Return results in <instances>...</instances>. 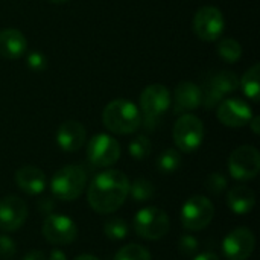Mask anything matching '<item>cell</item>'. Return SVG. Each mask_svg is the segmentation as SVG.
I'll return each instance as SVG.
<instances>
[{"instance_id": "6da1fadb", "label": "cell", "mask_w": 260, "mask_h": 260, "mask_svg": "<svg viewBox=\"0 0 260 260\" xmlns=\"http://www.w3.org/2000/svg\"><path fill=\"white\" fill-rule=\"evenodd\" d=\"M129 192L128 177L117 169L98 174L87 190L88 206L101 215H108L122 207Z\"/></svg>"}, {"instance_id": "7a4b0ae2", "label": "cell", "mask_w": 260, "mask_h": 260, "mask_svg": "<svg viewBox=\"0 0 260 260\" xmlns=\"http://www.w3.org/2000/svg\"><path fill=\"white\" fill-rule=\"evenodd\" d=\"M102 122L110 133L125 136L133 134L140 128L142 114L136 104L125 99H116L105 107Z\"/></svg>"}, {"instance_id": "3957f363", "label": "cell", "mask_w": 260, "mask_h": 260, "mask_svg": "<svg viewBox=\"0 0 260 260\" xmlns=\"http://www.w3.org/2000/svg\"><path fill=\"white\" fill-rule=\"evenodd\" d=\"M87 186V172L82 166L69 165L55 172L50 180L52 195L59 201H73Z\"/></svg>"}, {"instance_id": "277c9868", "label": "cell", "mask_w": 260, "mask_h": 260, "mask_svg": "<svg viewBox=\"0 0 260 260\" xmlns=\"http://www.w3.org/2000/svg\"><path fill=\"white\" fill-rule=\"evenodd\" d=\"M172 102L169 90L161 84L148 85L140 94V114H143V125L146 129H154L161 116L169 110Z\"/></svg>"}, {"instance_id": "5b68a950", "label": "cell", "mask_w": 260, "mask_h": 260, "mask_svg": "<svg viewBox=\"0 0 260 260\" xmlns=\"http://www.w3.org/2000/svg\"><path fill=\"white\" fill-rule=\"evenodd\" d=\"M136 233L146 241H158L168 235L171 221L165 210L149 206L139 210L133 221Z\"/></svg>"}, {"instance_id": "8992f818", "label": "cell", "mask_w": 260, "mask_h": 260, "mask_svg": "<svg viewBox=\"0 0 260 260\" xmlns=\"http://www.w3.org/2000/svg\"><path fill=\"white\" fill-rule=\"evenodd\" d=\"M238 87H239V79L230 70H222L215 75H210L206 79L204 87H200L203 94L201 104L207 110L215 108L216 105H219V102L224 101L225 96L233 93Z\"/></svg>"}, {"instance_id": "52a82bcc", "label": "cell", "mask_w": 260, "mask_h": 260, "mask_svg": "<svg viewBox=\"0 0 260 260\" xmlns=\"http://www.w3.org/2000/svg\"><path fill=\"white\" fill-rule=\"evenodd\" d=\"M177 148L183 152L197 151L204 139V125L195 114H181L172 131Z\"/></svg>"}, {"instance_id": "ba28073f", "label": "cell", "mask_w": 260, "mask_h": 260, "mask_svg": "<svg viewBox=\"0 0 260 260\" xmlns=\"http://www.w3.org/2000/svg\"><path fill=\"white\" fill-rule=\"evenodd\" d=\"M215 216L213 203L204 195L189 198L181 207V224L190 232L204 230Z\"/></svg>"}, {"instance_id": "9c48e42d", "label": "cell", "mask_w": 260, "mask_h": 260, "mask_svg": "<svg viewBox=\"0 0 260 260\" xmlns=\"http://www.w3.org/2000/svg\"><path fill=\"white\" fill-rule=\"evenodd\" d=\"M229 171L235 180L250 181L259 175L260 154L254 146L244 145L236 148L229 158Z\"/></svg>"}, {"instance_id": "30bf717a", "label": "cell", "mask_w": 260, "mask_h": 260, "mask_svg": "<svg viewBox=\"0 0 260 260\" xmlns=\"http://www.w3.org/2000/svg\"><path fill=\"white\" fill-rule=\"evenodd\" d=\"M87 158L96 168H110L120 158V145L108 134H96L87 145Z\"/></svg>"}, {"instance_id": "8fae6325", "label": "cell", "mask_w": 260, "mask_h": 260, "mask_svg": "<svg viewBox=\"0 0 260 260\" xmlns=\"http://www.w3.org/2000/svg\"><path fill=\"white\" fill-rule=\"evenodd\" d=\"M225 29L222 12L215 6H203L193 18V30L203 41H216Z\"/></svg>"}, {"instance_id": "7c38bea8", "label": "cell", "mask_w": 260, "mask_h": 260, "mask_svg": "<svg viewBox=\"0 0 260 260\" xmlns=\"http://www.w3.org/2000/svg\"><path fill=\"white\" fill-rule=\"evenodd\" d=\"M256 248V238L250 229L232 230L222 241V253L227 260H247Z\"/></svg>"}, {"instance_id": "4fadbf2b", "label": "cell", "mask_w": 260, "mask_h": 260, "mask_svg": "<svg viewBox=\"0 0 260 260\" xmlns=\"http://www.w3.org/2000/svg\"><path fill=\"white\" fill-rule=\"evenodd\" d=\"M43 236L49 244L53 245H67L76 239L78 229L72 218L64 215H47L43 222Z\"/></svg>"}, {"instance_id": "5bb4252c", "label": "cell", "mask_w": 260, "mask_h": 260, "mask_svg": "<svg viewBox=\"0 0 260 260\" xmlns=\"http://www.w3.org/2000/svg\"><path fill=\"white\" fill-rule=\"evenodd\" d=\"M27 219L26 203L15 197L8 195L0 200V229L5 232H15L23 227Z\"/></svg>"}, {"instance_id": "9a60e30c", "label": "cell", "mask_w": 260, "mask_h": 260, "mask_svg": "<svg viewBox=\"0 0 260 260\" xmlns=\"http://www.w3.org/2000/svg\"><path fill=\"white\" fill-rule=\"evenodd\" d=\"M253 117L251 107L236 98H229L219 102L218 105V119L221 123L230 126V128H241L250 123Z\"/></svg>"}, {"instance_id": "2e32d148", "label": "cell", "mask_w": 260, "mask_h": 260, "mask_svg": "<svg viewBox=\"0 0 260 260\" xmlns=\"http://www.w3.org/2000/svg\"><path fill=\"white\" fill-rule=\"evenodd\" d=\"M201 99L203 94L200 85L190 81H183L175 87L174 91V113L180 116L187 114L201 105Z\"/></svg>"}, {"instance_id": "e0dca14e", "label": "cell", "mask_w": 260, "mask_h": 260, "mask_svg": "<svg viewBox=\"0 0 260 260\" xmlns=\"http://www.w3.org/2000/svg\"><path fill=\"white\" fill-rule=\"evenodd\" d=\"M85 128L76 120L64 122L56 131V143L64 152H75L85 143Z\"/></svg>"}, {"instance_id": "ac0fdd59", "label": "cell", "mask_w": 260, "mask_h": 260, "mask_svg": "<svg viewBox=\"0 0 260 260\" xmlns=\"http://www.w3.org/2000/svg\"><path fill=\"white\" fill-rule=\"evenodd\" d=\"M15 184L27 195H40L46 189V175L35 166H21L15 172Z\"/></svg>"}, {"instance_id": "d6986e66", "label": "cell", "mask_w": 260, "mask_h": 260, "mask_svg": "<svg viewBox=\"0 0 260 260\" xmlns=\"http://www.w3.org/2000/svg\"><path fill=\"white\" fill-rule=\"evenodd\" d=\"M27 41L24 35L17 29L0 30V56L6 59H17L24 55Z\"/></svg>"}, {"instance_id": "ffe728a7", "label": "cell", "mask_w": 260, "mask_h": 260, "mask_svg": "<svg viewBox=\"0 0 260 260\" xmlns=\"http://www.w3.org/2000/svg\"><path fill=\"white\" fill-rule=\"evenodd\" d=\"M227 204L236 215H247L256 204V195L247 186H235L227 193Z\"/></svg>"}, {"instance_id": "44dd1931", "label": "cell", "mask_w": 260, "mask_h": 260, "mask_svg": "<svg viewBox=\"0 0 260 260\" xmlns=\"http://www.w3.org/2000/svg\"><path fill=\"white\" fill-rule=\"evenodd\" d=\"M241 87L244 94L257 102L260 96V66L254 64L251 69H248L244 75V78L241 79Z\"/></svg>"}, {"instance_id": "7402d4cb", "label": "cell", "mask_w": 260, "mask_h": 260, "mask_svg": "<svg viewBox=\"0 0 260 260\" xmlns=\"http://www.w3.org/2000/svg\"><path fill=\"white\" fill-rule=\"evenodd\" d=\"M131 198L136 201V203H145L148 200H151L155 193V189H154V184L146 180V178H137L133 181V184H129V192Z\"/></svg>"}, {"instance_id": "603a6c76", "label": "cell", "mask_w": 260, "mask_h": 260, "mask_svg": "<svg viewBox=\"0 0 260 260\" xmlns=\"http://www.w3.org/2000/svg\"><path fill=\"white\" fill-rule=\"evenodd\" d=\"M218 53H219V56L224 61L233 64V62H238L241 59V56H242V47H241V44L236 40H233V38H224L218 44Z\"/></svg>"}, {"instance_id": "cb8c5ba5", "label": "cell", "mask_w": 260, "mask_h": 260, "mask_svg": "<svg viewBox=\"0 0 260 260\" xmlns=\"http://www.w3.org/2000/svg\"><path fill=\"white\" fill-rule=\"evenodd\" d=\"M180 165H181V155L174 148H169L165 152H161L160 157H158V160H157L158 171L160 172H165V174L175 172L180 168Z\"/></svg>"}, {"instance_id": "d4e9b609", "label": "cell", "mask_w": 260, "mask_h": 260, "mask_svg": "<svg viewBox=\"0 0 260 260\" xmlns=\"http://www.w3.org/2000/svg\"><path fill=\"white\" fill-rule=\"evenodd\" d=\"M152 151V145H151V140L140 134V136H136L131 143H129V155L134 158V160H145L149 157Z\"/></svg>"}, {"instance_id": "484cf974", "label": "cell", "mask_w": 260, "mask_h": 260, "mask_svg": "<svg viewBox=\"0 0 260 260\" xmlns=\"http://www.w3.org/2000/svg\"><path fill=\"white\" fill-rule=\"evenodd\" d=\"M104 233L110 241H123L128 236L129 229H128V224L123 219L114 218V219H110L108 222H105Z\"/></svg>"}, {"instance_id": "4316f807", "label": "cell", "mask_w": 260, "mask_h": 260, "mask_svg": "<svg viewBox=\"0 0 260 260\" xmlns=\"http://www.w3.org/2000/svg\"><path fill=\"white\" fill-rule=\"evenodd\" d=\"M114 260H152L151 259V254L149 251L142 247V245H137V244H128L125 247H122L116 256Z\"/></svg>"}, {"instance_id": "83f0119b", "label": "cell", "mask_w": 260, "mask_h": 260, "mask_svg": "<svg viewBox=\"0 0 260 260\" xmlns=\"http://www.w3.org/2000/svg\"><path fill=\"white\" fill-rule=\"evenodd\" d=\"M206 189L215 195H221L227 189V178L222 174L213 172L206 178Z\"/></svg>"}, {"instance_id": "f1b7e54d", "label": "cell", "mask_w": 260, "mask_h": 260, "mask_svg": "<svg viewBox=\"0 0 260 260\" xmlns=\"http://www.w3.org/2000/svg\"><path fill=\"white\" fill-rule=\"evenodd\" d=\"M178 250L183 256H193L198 251V241L192 235H183L178 239Z\"/></svg>"}, {"instance_id": "f546056e", "label": "cell", "mask_w": 260, "mask_h": 260, "mask_svg": "<svg viewBox=\"0 0 260 260\" xmlns=\"http://www.w3.org/2000/svg\"><path fill=\"white\" fill-rule=\"evenodd\" d=\"M15 254V244L9 236H0V259L8 260Z\"/></svg>"}, {"instance_id": "4dcf8cb0", "label": "cell", "mask_w": 260, "mask_h": 260, "mask_svg": "<svg viewBox=\"0 0 260 260\" xmlns=\"http://www.w3.org/2000/svg\"><path fill=\"white\" fill-rule=\"evenodd\" d=\"M47 66V61H46V56L40 52H32L29 53L27 56V67L32 69L34 72H41L44 70Z\"/></svg>"}, {"instance_id": "1f68e13d", "label": "cell", "mask_w": 260, "mask_h": 260, "mask_svg": "<svg viewBox=\"0 0 260 260\" xmlns=\"http://www.w3.org/2000/svg\"><path fill=\"white\" fill-rule=\"evenodd\" d=\"M37 207H38V210H40L43 215L47 216V215H52V212L55 210V201H53L52 198H43V200L38 201Z\"/></svg>"}, {"instance_id": "d6a6232c", "label": "cell", "mask_w": 260, "mask_h": 260, "mask_svg": "<svg viewBox=\"0 0 260 260\" xmlns=\"http://www.w3.org/2000/svg\"><path fill=\"white\" fill-rule=\"evenodd\" d=\"M23 260H46V256H44V253L43 251H40V250H34V251H30V253H27Z\"/></svg>"}, {"instance_id": "836d02e7", "label": "cell", "mask_w": 260, "mask_h": 260, "mask_svg": "<svg viewBox=\"0 0 260 260\" xmlns=\"http://www.w3.org/2000/svg\"><path fill=\"white\" fill-rule=\"evenodd\" d=\"M193 260H219V257L215 253H212V251H204V253L197 254L193 257Z\"/></svg>"}, {"instance_id": "e575fe53", "label": "cell", "mask_w": 260, "mask_h": 260, "mask_svg": "<svg viewBox=\"0 0 260 260\" xmlns=\"http://www.w3.org/2000/svg\"><path fill=\"white\" fill-rule=\"evenodd\" d=\"M49 260H67V256L61 250H52Z\"/></svg>"}, {"instance_id": "d590c367", "label": "cell", "mask_w": 260, "mask_h": 260, "mask_svg": "<svg viewBox=\"0 0 260 260\" xmlns=\"http://www.w3.org/2000/svg\"><path fill=\"white\" fill-rule=\"evenodd\" d=\"M259 123H260L259 116H256V117H251V120H250V125H251V129H253V133H254V134H259L260 133Z\"/></svg>"}, {"instance_id": "8d00e7d4", "label": "cell", "mask_w": 260, "mask_h": 260, "mask_svg": "<svg viewBox=\"0 0 260 260\" xmlns=\"http://www.w3.org/2000/svg\"><path fill=\"white\" fill-rule=\"evenodd\" d=\"M73 260H99L96 256H93V254H81V256H78V257H75Z\"/></svg>"}, {"instance_id": "74e56055", "label": "cell", "mask_w": 260, "mask_h": 260, "mask_svg": "<svg viewBox=\"0 0 260 260\" xmlns=\"http://www.w3.org/2000/svg\"><path fill=\"white\" fill-rule=\"evenodd\" d=\"M49 2H52V3H66L69 0H49Z\"/></svg>"}]
</instances>
